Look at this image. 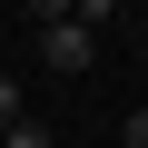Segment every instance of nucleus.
Listing matches in <instances>:
<instances>
[{
  "label": "nucleus",
  "instance_id": "20e7f679",
  "mask_svg": "<svg viewBox=\"0 0 148 148\" xmlns=\"http://www.w3.org/2000/svg\"><path fill=\"white\" fill-rule=\"evenodd\" d=\"M10 119H30V109H20V79L0 69V128H10Z\"/></svg>",
  "mask_w": 148,
  "mask_h": 148
},
{
  "label": "nucleus",
  "instance_id": "7ed1b4c3",
  "mask_svg": "<svg viewBox=\"0 0 148 148\" xmlns=\"http://www.w3.org/2000/svg\"><path fill=\"white\" fill-rule=\"evenodd\" d=\"M69 20H79V30H109V20H119V0H69Z\"/></svg>",
  "mask_w": 148,
  "mask_h": 148
},
{
  "label": "nucleus",
  "instance_id": "f03ea898",
  "mask_svg": "<svg viewBox=\"0 0 148 148\" xmlns=\"http://www.w3.org/2000/svg\"><path fill=\"white\" fill-rule=\"evenodd\" d=\"M0 148H59V138H49V119H10V128H0Z\"/></svg>",
  "mask_w": 148,
  "mask_h": 148
},
{
  "label": "nucleus",
  "instance_id": "423d86ee",
  "mask_svg": "<svg viewBox=\"0 0 148 148\" xmlns=\"http://www.w3.org/2000/svg\"><path fill=\"white\" fill-rule=\"evenodd\" d=\"M30 20H40V30H49V20H69V0H30Z\"/></svg>",
  "mask_w": 148,
  "mask_h": 148
},
{
  "label": "nucleus",
  "instance_id": "f257e3e1",
  "mask_svg": "<svg viewBox=\"0 0 148 148\" xmlns=\"http://www.w3.org/2000/svg\"><path fill=\"white\" fill-rule=\"evenodd\" d=\"M89 59H99V30H79V20H49V30H40V69H59V79H79Z\"/></svg>",
  "mask_w": 148,
  "mask_h": 148
},
{
  "label": "nucleus",
  "instance_id": "39448f33",
  "mask_svg": "<svg viewBox=\"0 0 148 148\" xmlns=\"http://www.w3.org/2000/svg\"><path fill=\"white\" fill-rule=\"evenodd\" d=\"M119 148H148V109H128V119H119Z\"/></svg>",
  "mask_w": 148,
  "mask_h": 148
}]
</instances>
